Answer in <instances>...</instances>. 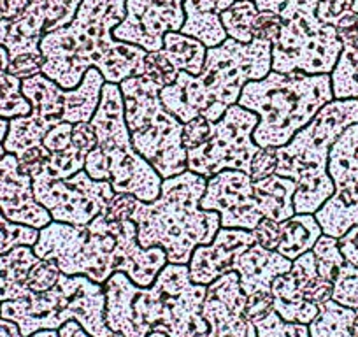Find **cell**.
<instances>
[{"label":"cell","mask_w":358,"mask_h":337,"mask_svg":"<svg viewBox=\"0 0 358 337\" xmlns=\"http://www.w3.org/2000/svg\"><path fill=\"white\" fill-rule=\"evenodd\" d=\"M315 218L325 236L341 239L351 227L358 225V188L334 190L332 197L315 213Z\"/></svg>","instance_id":"28"},{"label":"cell","mask_w":358,"mask_h":337,"mask_svg":"<svg viewBox=\"0 0 358 337\" xmlns=\"http://www.w3.org/2000/svg\"><path fill=\"white\" fill-rule=\"evenodd\" d=\"M357 311L337 304L336 301H327L320 306V313L309 323L311 337H355L353 323Z\"/></svg>","instance_id":"32"},{"label":"cell","mask_w":358,"mask_h":337,"mask_svg":"<svg viewBox=\"0 0 358 337\" xmlns=\"http://www.w3.org/2000/svg\"><path fill=\"white\" fill-rule=\"evenodd\" d=\"M4 155H6V150H4V144L0 143V158L4 157Z\"/></svg>","instance_id":"60"},{"label":"cell","mask_w":358,"mask_h":337,"mask_svg":"<svg viewBox=\"0 0 358 337\" xmlns=\"http://www.w3.org/2000/svg\"><path fill=\"white\" fill-rule=\"evenodd\" d=\"M332 301L358 311V267L344 264L334 280Z\"/></svg>","instance_id":"39"},{"label":"cell","mask_w":358,"mask_h":337,"mask_svg":"<svg viewBox=\"0 0 358 337\" xmlns=\"http://www.w3.org/2000/svg\"><path fill=\"white\" fill-rule=\"evenodd\" d=\"M8 130H9V120L0 118V143H4L6 136H8Z\"/></svg>","instance_id":"56"},{"label":"cell","mask_w":358,"mask_h":337,"mask_svg":"<svg viewBox=\"0 0 358 337\" xmlns=\"http://www.w3.org/2000/svg\"><path fill=\"white\" fill-rule=\"evenodd\" d=\"M274 171H276V148H260L251 160L250 178L253 181H260L273 176Z\"/></svg>","instance_id":"44"},{"label":"cell","mask_w":358,"mask_h":337,"mask_svg":"<svg viewBox=\"0 0 358 337\" xmlns=\"http://www.w3.org/2000/svg\"><path fill=\"white\" fill-rule=\"evenodd\" d=\"M72 130H74V125H72V123H60V125L53 127V129L44 136L43 146L46 148L50 153L64 151L72 141Z\"/></svg>","instance_id":"49"},{"label":"cell","mask_w":358,"mask_h":337,"mask_svg":"<svg viewBox=\"0 0 358 337\" xmlns=\"http://www.w3.org/2000/svg\"><path fill=\"white\" fill-rule=\"evenodd\" d=\"M127 0H83L74 20L64 29L44 34L41 72L65 90L83 81L88 69H97L106 83L144 76L148 51L115 39L113 30L125 18Z\"/></svg>","instance_id":"1"},{"label":"cell","mask_w":358,"mask_h":337,"mask_svg":"<svg viewBox=\"0 0 358 337\" xmlns=\"http://www.w3.org/2000/svg\"><path fill=\"white\" fill-rule=\"evenodd\" d=\"M0 337H23L18 325L11 320L0 318Z\"/></svg>","instance_id":"54"},{"label":"cell","mask_w":358,"mask_h":337,"mask_svg":"<svg viewBox=\"0 0 358 337\" xmlns=\"http://www.w3.org/2000/svg\"><path fill=\"white\" fill-rule=\"evenodd\" d=\"M104 76L97 69H88L78 87L65 90L50 78L39 74L22 81V94L32 106L27 116L9 120L4 139L6 153L20 157L29 148L41 146L44 136L60 123L92 122L101 102Z\"/></svg>","instance_id":"8"},{"label":"cell","mask_w":358,"mask_h":337,"mask_svg":"<svg viewBox=\"0 0 358 337\" xmlns=\"http://www.w3.org/2000/svg\"><path fill=\"white\" fill-rule=\"evenodd\" d=\"M330 79L334 97L339 101L358 99V43L343 48Z\"/></svg>","instance_id":"34"},{"label":"cell","mask_w":358,"mask_h":337,"mask_svg":"<svg viewBox=\"0 0 358 337\" xmlns=\"http://www.w3.org/2000/svg\"><path fill=\"white\" fill-rule=\"evenodd\" d=\"M160 51L178 72L183 71L197 76L204 67L208 48L195 37L185 36L181 32H167Z\"/></svg>","instance_id":"31"},{"label":"cell","mask_w":358,"mask_h":337,"mask_svg":"<svg viewBox=\"0 0 358 337\" xmlns=\"http://www.w3.org/2000/svg\"><path fill=\"white\" fill-rule=\"evenodd\" d=\"M92 225L115 236V273L127 274L137 287H151L160 271L167 266V253L164 248H143L137 241V225L132 220L108 222L104 213L92 222Z\"/></svg>","instance_id":"18"},{"label":"cell","mask_w":358,"mask_h":337,"mask_svg":"<svg viewBox=\"0 0 358 337\" xmlns=\"http://www.w3.org/2000/svg\"><path fill=\"white\" fill-rule=\"evenodd\" d=\"M39 239V230L29 225L9 222L0 211V255H4L16 246H34Z\"/></svg>","instance_id":"37"},{"label":"cell","mask_w":358,"mask_h":337,"mask_svg":"<svg viewBox=\"0 0 358 337\" xmlns=\"http://www.w3.org/2000/svg\"><path fill=\"white\" fill-rule=\"evenodd\" d=\"M253 188L264 218L285 222L295 215L294 195L297 192L295 181L273 174L260 181H253Z\"/></svg>","instance_id":"29"},{"label":"cell","mask_w":358,"mask_h":337,"mask_svg":"<svg viewBox=\"0 0 358 337\" xmlns=\"http://www.w3.org/2000/svg\"><path fill=\"white\" fill-rule=\"evenodd\" d=\"M353 332H355V337H358V313H357V318H355V323H353Z\"/></svg>","instance_id":"57"},{"label":"cell","mask_w":358,"mask_h":337,"mask_svg":"<svg viewBox=\"0 0 358 337\" xmlns=\"http://www.w3.org/2000/svg\"><path fill=\"white\" fill-rule=\"evenodd\" d=\"M334 27H336L337 37L343 46H351V44L358 43V13L350 9Z\"/></svg>","instance_id":"50"},{"label":"cell","mask_w":358,"mask_h":337,"mask_svg":"<svg viewBox=\"0 0 358 337\" xmlns=\"http://www.w3.org/2000/svg\"><path fill=\"white\" fill-rule=\"evenodd\" d=\"M62 276V271L58 269L57 262L53 260L39 259L30 269L29 278H27V285H29L32 294H41V292H48L58 283Z\"/></svg>","instance_id":"41"},{"label":"cell","mask_w":358,"mask_h":337,"mask_svg":"<svg viewBox=\"0 0 358 337\" xmlns=\"http://www.w3.org/2000/svg\"><path fill=\"white\" fill-rule=\"evenodd\" d=\"M351 11L358 13V0H353V4H351Z\"/></svg>","instance_id":"59"},{"label":"cell","mask_w":358,"mask_h":337,"mask_svg":"<svg viewBox=\"0 0 358 337\" xmlns=\"http://www.w3.org/2000/svg\"><path fill=\"white\" fill-rule=\"evenodd\" d=\"M137 197L130 194H115L113 201L109 202L108 209L104 213V218L108 222H120V220H130L134 211Z\"/></svg>","instance_id":"48"},{"label":"cell","mask_w":358,"mask_h":337,"mask_svg":"<svg viewBox=\"0 0 358 337\" xmlns=\"http://www.w3.org/2000/svg\"><path fill=\"white\" fill-rule=\"evenodd\" d=\"M144 76L162 88L174 85L176 78H178V71L174 65L164 57L162 51H151L146 55V62H144Z\"/></svg>","instance_id":"42"},{"label":"cell","mask_w":358,"mask_h":337,"mask_svg":"<svg viewBox=\"0 0 358 337\" xmlns=\"http://www.w3.org/2000/svg\"><path fill=\"white\" fill-rule=\"evenodd\" d=\"M30 2H34V0H30Z\"/></svg>","instance_id":"61"},{"label":"cell","mask_w":358,"mask_h":337,"mask_svg":"<svg viewBox=\"0 0 358 337\" xmlns=\"http://www.w3.org/2000/svg\"><path fill=\"white\" fill-rule=\"evenodd\" d=\"M290 269L292 260L285 259L278 251L265 250L257 243L237 253L232 260V271L239 276V285L246 297L273 294V281Z\"/></svg>","instance_id":"22"},{"label":"cell","mask_w":358,"mask_h":337,"mask_svg":"<svg viewBox=\"0 0 358 337\" xmlns=\"http://www.w3.org/2000/svg\"><path fill=\"white\" fill-rule=\"evenodd\" d=\"M258 8L253 0H236L229 9L220 15L227 36L237 43L248 44L255 39L253 23L258 16Z\"/></svg>","instance_id":"35"},{"label":"cell","mask_w":358,"mask_h":337,"mask_svg":"<svg viewBox=\"0 0 358 337\" xmlns=\"http://www.w3.org/2000/svg\"><path fill=\"white\" fill-rule=\"evenodd\" d=\"M339 250L348 264L358 267V225L351 227V229L341 237Z\"/></svg>","instance_id":"51"},{"label":"cell","mask_w":358,"mask_h":337,"mask_svg":"<svg viewBox=\"0 0 358 337\" xmlns=\"http://www.w3.org/2000/svg\"><path fill=\"white\" fill-rule=\"evenodd\" d=\"M281 29V16L273 11H260L253 23V37L255 39L268 41L273 43L278 37Z\"/></svg>","instance_id":"45"},{"label":"cell","mask_w":358,"mask_h":337,"mask_svg":"<svg viewBox=\"0 0 358 337\" xmlns=\"http://www.w3.org/2000/svg\"><path fill=\"white\" fill-rule=\"evenodd\" d=\"M318 0H287L281 9V29L273 41V71L281 74H330L343 43L336 27L320 22Z\"/></svg>","instance_id":"11"},{"label":"cell","mask_w":358,"mask_h":337,"mask_svg":"<svg viewBox=\"0 0 358 337\" xmlns=\"http://www.w3.org/2000/svg\"><path fill=\"white\" fill-rule=\"evenodd\" d=\"M255 329H257V337H311L308 325L285 322L274 309L264 318L257 320Z\"/></svg>","instance_id":"38"},{"label":"cell","mask_w":358,"mask_h":337,"mask_svg":"<svg viewBox=\"0 0 358 337\" xmlns=\"http://www.w3.org/2000/svg\"><path fill=\"white\" fill-rule=\"evenodd\" d=\"M44 23H46V0H34L18 18L9 20L2 46L8 50L11 60L22 57L44 58L39 48L44 36Z\"/></svg>","instance_id":"23"},{"label":"cell","mask_w":358,"mask_h":337,"mask_svg":"<svg viewBox=\"0 0 358 337\" xmlns=\"http://www.w3.org/2000/svg\"><path fill=\"white\" fill-rule=\"evenodd\" d=\"M236 0H185V23L179 32L195 37L206 48L220 46L227 39L222 15Z\"/></svg>","instance_id":"25"},{"label":"cell","mask_w":358,"mask_h":337,"mask_svg":"<svg viewBox=\"0 0 358 337\" xmlns=\"http://www.w3.org/2000/svg\"><path fill=\"white\" fill-rule=\"evenodd\" d=\"M148 337H167V336H165L164 332H150L148 334Z\"/></svg>","instance_id":"58"},{"label":"cell","mask_w":358,"mask_h":337,"mask_svg":"<svg viewBox=\"0 0 358 337\" xmlns=\"http://www.w3.org/2000/svg\"><path fill=\"white\" fill-rule=\"evenodd\" d=\"M0 318L15 322L23 337L37 330H58L69 320H76L92 337L113 334L106 323L104 285L86 276L62 274L51 290L0 302Z\"/></svg>","instance_id":"9"},{"label":"cell","mask_w":358,"mask_h":337,"mask_svg":"<svg viewBox=\"0 0 358 337\" xmlns=\"http://www.w3.org/2000/svg\"><path fill=\"white\" fill-rule=\"evenodd\" d=\"M258 116L243 106L234 104L213 123L211 136L202 146L187 151V167L206 180L222 171L234 168L250 174L251 160L260 150L253 141Z\"/></svg>","instance_id":"13"},{"label":"cell","mask_w":358,"mask_h":337,"mask_svg":"<svg viewBox=\"0 0 358 337\" xmlns=\"http://www.w3.org/2000/svg\"><path fill=\"white\" fill-rule=\"evenodd\" d=\"M95 130L92 123H76L72 141L64 151L51 153L50 158L30 174L32 180H67L85 168L86 155L95 146Z\"/></svg>","instance_id":"24"},{"label":"cell","mask_w":358,"mask_h":337,"mask_svg":"<svg viewBox=\"0 0 358 337\" xmlns=\"http://www.w3.org/2000/svg\"><path fill=\"white\" fill-rule=\"evenodd\" d=\"M281 239L276 251L285 259L294 262L297 257L304 255L306 251H311L316 241L322 236V227L316 222L315 215H299L295 213L292 218L280 222Z\"/></svg>","instance_id":"30"},{"label":"cell","mask_w":358,"mask_h":337,"mask_svg":"<svg viewBox=\"0 0 358 337\" xmlns=\"http://www.w3.org/2000/svg\"><path fill=\"white\" fill-rule=\"evenodd\" d=\"M29 4L30 0H0V22L18 18Z\"/></svg>","instance_id":"52"},{"label":"cell","mask_w":358,"mask_h":337,"mask_svg":"<svg viewBox=\"0 0 358 337\" xmlns=\"http://www.w3.org/2000/svg\"><path fill=\"white\" fill-rule=\"evenodd\" d=\"M32 188L53 222L69 225H90L115 197L109 181L92 180L85 168L67 180H32Z\"/></svg>","instance_id":"14"},{"label":"cell","mask_w":358,"mask_h":337,"mask_svg":"<svg viewBox=\"0 0 358 337\" xmlns=\"http://www.w3.org/2000/svg\"><path fill=\"white\" fill-rule=\"evenodd\" d=\"M116 239L95 225H69L51 222L39 230L34 253L39 259L57 262L62 274L86 276L104 285L115 273Z\"/></svg>","instance_id":"12"},{"label":"cell","mask_w":358,"mask_h":337,"mask_svg":"<svg viewBox=\"0 0 358 337\" xmlns=\"http://www.w3.org/2000/svg\"><path fill=\"white\" fill-rule=\"evenodd\" d=\"M253 2L257 4L258 11H273L278 13V15L287 4V0H253Z\"/></svg>","instance_id":"53"},{"label":"cell","mask_w":358,"mask_h":337,"mask_svg":"<svg viewBox=\"0 0 358 337\" xmlns=\"http://www.w3.org/2000/svg\"><path fill=\"white\" fill-rule=\"evenodd\" d=\"M334 101L330 74L271 71L244 85L237 104L258 116L253 141L260 148H280Z\"/></svg>","instance_id":"6"},{"label":"cell","mask_w":358,"mask_h":337,"mask_svg":"<svg viewBox=\"0 0 358 337\" xmlns=\"http://www.w3.org/2000/svg\"><path fill=\"white\" fill-rule=\"evenodd\" d=\"M313 253H315L318 273L322 274L323 280L334 283L339 269L346 264L339 250V239L322 234L315 246H313Z\"/></svg>","instance_id":"36"},{"label":"cell","mask_w":358,"mask_h":337,"mask_svg":"<svg viewBox=\"0 0 358 337\" xmlns=\"http://www.w3.org/2000/svg\"><path fill=\"white\" fill-rule=\"evenodd\" d=\"M208 180L185 171L162 181L160 195L153 202L137 199L130 220L137 225V241L143 248L160 246L167 264L188 266L197 246L209 244L222 227L216 211L201 208Z\"/></svg>","instance_id":"4"},{"label":"cell","mask_w":358,"mask_h":337,"mask_svg":"<svg viewBox=\"0 0 358 337\" xmlns=\"http://www.w3.org/2000/svg\"><path fill=\"white\" fill-rule=\"evenodd\" d=\"M271 71L273 43L243 44L227 37L220 46L208 48L201 74L179 71L174 85L160 90V101L183 125L197 116L215 123L237 104L246 83L264 79Z\"/></svg>","instance_id":"3"},{"label":"cell","mask_w":358,"mask_h":337,"mask_svg":"<svg viewBox=\"0 0 358 337\" xmlns=\"http://www.w3.org/2000/svg\"><path fill=\"white\" fill-rule=\"evenodd\" d=\"M9 64L8 50L0 44V118L6 120L27 116L32 111V106L22 94V79L9 72Z\"/></svg>","instance_id":"33"},{"label":"cell","mask_w":358,"mask_h":337,"mask_svg":"<svg viewBox=\"0 0 358 337\" xmlns=\"http://www.w3.org/2000/svg\"><path fill=\"white\" fill-rule=\"evenodd\" d=\"M90 123L97 143L86 155L88 176L95 181H109L115 194H130L143 202H153L160 195L164 180L134 148L120 85L104 83L101 102Z\"/></svg>","instance_id":"7"},{"label":"cell","mask_w":358,"mask_h":337,"mask_svg":"<svg viewBox=\"0 0 358 337\" xmlns=\"http://www.w3.org/2000/svg\"><path fill=\"white\" fill-rule=\"evenodd\" d=\"M39 257L32 246H16L0 255V302L16 301L30 295L27 278Z\"/></svg>","instance_id":"26"},{"label":"cell","mask_w":358,"mask_h":337,"mask_svg":"<svg viewBox=\"0 0 358 337\" xmlns=\"http://www.w3.org/2000/svg\"><path fill=\"white\" fill-rule=\"evenodd\" d=\"M29 337H60L58 330H37Z\"/></svg>","instance_id":"55"},{"label":"cell","mask_w":358,"mask_h":337,"mask_svg":"<svg viewBox=\"0 0 358 337\" xmlns=\"http://www.w3.org/2000/svg\"><path fill=\"white\" fill-rule=\"evenodd\" d=\"M185 0H127L125 18L113 36L123 43L151 51L164 48L167 32H179L185 23Z\"/></svg>","instance_id":"16"},{"label":"cell","mask_w":358,"mask_h":337,"mask_svg":"<svg viewBox=\"0 0 358 337\" xmlns=\"http://www.w3.org/2000/svg\"><path fill=\"white\" fill-rule=\"evenodd\" d=\"M255 244L251 230L220 227L215 239L209 244L197 246L192 253L188 271L194 283L211 285L223 274L232 271V260L237 253Z\"/></svg>","instance_id":"21"},{"label":"cell","mask_w":358,"mask_h":337,"mask_svg":"<svg viewBox=\"0 0 358 337\" xmlns=\"http://www.w3.org/2000/svg\"><path fill=\"white\" fill-rule=\"evenodd\" d=\"M125 102V122L134 148L146 158L162 180L187 171L183 148V123L165 109L160 101L162 87L146 76H134L120 83Z\"/></svg>","instance_id":"10"},{"label":"cell","mask_w":358,"mask_h":337,"mask_svg":"<svg viewBox=\"0 0 358 337\" xmlns=\"http://www.w3.org/2000/svg\"><path fill=\"white\" fill-rule=\"evenodd\" d=\"M211 130H213V122L206 120L204 116H197V118L185 123L183 136H181L185 150L188 151V150H195V148L202 146V144L208 141V137L211 136Z\"/></svg>","instance_id":"43"},{"label":"cell","mask_w":358,"mask_h":337,"mask_svg":"<svg viewBox=\"0 0 358 337\" xmlns=\"http://www.w3.org/2000/svg\"><path fill=\"white\" fill-rule=\"evenodd\" d=\"M106 323L125 337H199L209 327L202 318L208 287L192 281L188 266L167 264L151 287H137L123 273H113L104 283Z\"/></svg>","instance_id":"2"},{"label":"cell","mask_w":358,"mask_h":337,"mask_svg":"<svg viewBox=\"0 0 358 337\" xmlns=\"http://www.w3.org/2000/svg\"><path fill=\"white\" fill-rule=\"evenodd\" d=\"M246 295L236 271L223 274L208 285L202 318L208 323V337H257L255 323L246 318Z\"/></svg>","instance_id":"19"},{"label":"cell","mask_w":358,"mask_h":337,"mask_svg":"<svg viewBox=\"0 0 358 337\" xmlns=\"http://www.w3.org/2000/svg\"><path fill=\"white\" fill-rule=\"evenodd\" d=\"M201 208L216 211L227 229L253 230L264 216L260 213L253 180L244 171L227 168L209 178Z\"/></svg>","instance_id":"17"},{"label":"cell","mask_w":358,"mask_h":337,"mask_svg":"<svg viewBox=\"0 0 358 337\" xmlns=\"http://www.w3.org/2000/svg\"><path fill=\"white\" fill-rule=\"evenodd\" d=\"M0 211L9 222L37 230L53 222L34 195L30 174L23 173L16 155L11 153L0 158Z\"/></svg>","instance_id":"20"},{"label":"cell","mask_w":358,"mask_h":337,"mask_svg":"<svg viewBox=\"0 0 358 337\" xmlns=\"http://www.w3.org/2000/svg\"><path fill=\"white\" fill-rule=\"evenodd\" d=\"M358 122V99H334L299 130L285 146L276 148L278 176L295 181L294 209L299 215H315L332 197L334 181L329 176V153L337 137Z\"/></svg>","instance_id":"5"},{"label":"cell","mask_w":358,"mask_h":337,"mask_svg":"<svg viewBox=\"0 0 358 337\" xmlns=\"http://www.w3.org/2000/svg\"><path fill=\"white\" fill-rule=\"evenodd\" d=\"M83 0H46V23L44 34L64 29L74 20Z\"/></svg>","instance_id":"40"},{"label":"cell","mask_w":358,"mask_h":337,"mask_svg":"<svg viewBox=\"0 0 358 337\" xmlns=\"http://www.w3.org/2000/svg\"><path fill=\"white\" fill-rule=\"evenodd\" d=\"M251 232H253L255 243L264 246L265 250L276 251L278 244H280V239H281L280 222H274V220L271 218H262L260 222H258V225L255 227Z\"/></svg>","instance_id":"46"},{"label":"cell","mask_w":358,"mask_h":337,"mask_svg":"<svg viewBox=\"0 0 358 337\" xmlns=\"http://www.w3.org/2000/svg\"><path fill=\"white\" fill-rule=\"evenodd\" d=\"M332 288L334 283L318 273L313 250L306 251L292 262L288 273L273 281L274 311L285 322L309 325L320 313V306L332 299Z\"/></svg>","instance_id":"15"},{"label":"cell","mask_w":358,"mask_h":337,"mask_svg":"<svg viewBox=\"0 0 358 337\" xmlns=\"http://www.w3.org/2000/svg\"><path fill=\"white\" fill-rule=\"evenodd\" d=\"M329 176L336 190L358 188V122L348 127L330 148Z\"/></svg>","instance_id":"27"},{"label":"cell","mask_w":358,"mask_h":337,"mask_svg":"<svg viewBox=\"0 0 358 337\" xmlns=\"http://www.w3.org/2000/svg\"><path fill=\"white\" fill-rule=\"evenodd\" d=\"M353 0H318L316 16L327 25H336L346 11H350Z\"/></svg>","instance_id":"47"}]
</instances>
